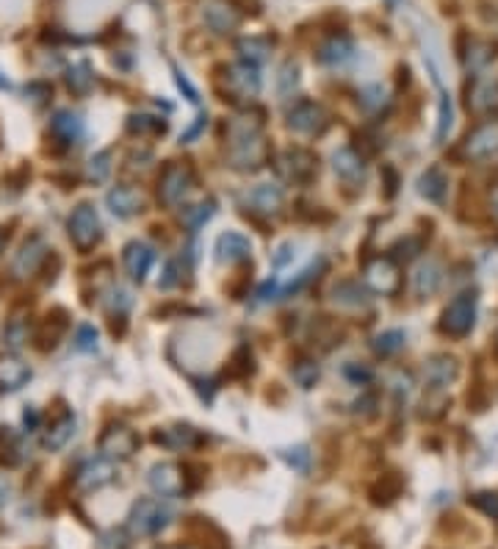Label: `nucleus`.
<instances>
[{
  "mask_svg": "<svg viewBox=\"0 0 498 549\" xmlns=\"http://www.w3.org/2000/svg\"><path fill=\"white\" fill-rule=\"evenodd\" d=\"M172 522V510L161 502V499H152L144 497L139 502H133L131 514H128V533L131 535H158L169 527Z\"/></svg>",
  "mask_w": 498,
  "mask_h": 549,
  "instance_id": "nucleus-1",
  "label": "nucleus"
},
{
  "mask_svg": "<svg viewBox=\"0 0 498 549\" xmlns=\"http://www.w3.org/2000/svg\"><path fill=\"white\" fill-rule=\"evenodd\" d=\"M474 322H476V295L474 291H466V295L454 297L440 319V331L454 336V339H463L474 331Z\"/></svg>",
  "mask_w": 498,
  "mask_h": 549,
  "instance_id": "nucleus-2",
  "label": "nucleus"
},
{
  "mask_svg": "<svg viewBox=\"0 0 498 549\" xmlns=\"http://www.w3.org/2000/svg\"><path fill=\"white\" fill-rule=\"evenodd\" d=\"M67 228H69V239H72V244L78 247L81 252H89V250L103 239L100 216H97L95 206H89V203H81L78 208L72 211Z\"/></svg>",
  "mask_w": 498,
  "mask_h": 549,
  "instance_id": "nucleus-3",
  "label": "nucleus"
},
{
  "mask_svg": "<svg viewBox=\"0 0 498 549\" xmlns=\"http://www.w3.org/2000/svg\"><path fill=\"white\" fill-rule=\"evenodd\" d=\"M97 450L108 461H128L139 450V435L131 427H122V425L105 427L103 435H100V442H97Z\"/></svg>",
  "mask_w": 498,
  "mask_h": 549,
  "instance_id": "nucleus-4",
  "label": "nucleus"
},
{
  "mask_svg": "<svg viewBox=\"0 0 498 549\" xmlns=\"http://www.w3.org/2000/svg\"><path fill=\"white\" fill-rule=\"evenodd\" d=\"M149 489L156 491L158 497H167V499H175V497H183L188 491V474L183 466L177 463H156L149 469Z\"/></svg>",
  "mask_w": 498,
  "mask_h": 549,
  "instance_id": "nucleus-5",
  "label": "nucleus"
},
{
  "mask_svg": "<svg viewBox=\"0 0 498 549\" xmlns=\"http://www.w3.org/2000/svg\"><path fill=\"white\" fill-rule=\"evenodd\" d=\"M288 125L299 133H321L327 125V112L316 100H296L288 108Z\"/></svg>",
  "mask_w": 498,
  "mask_h": 549,
  "instance_id": "nucleus-6",
  "label": "nucleus"
},
{
  "mask_svg": "<svg viewBox=\"0 0 498 549\" xmlns=\"http://www.w3.org/2000/svg\"><path fill=\"white\" fill-rule=\"evenodd\" d=\"M205 442L203 433L191 425H169V427H161L156 433V444L169 450V453H188V450H197L200 444Z\"/></svg>",
  "mask_w": 498,
  "mask_h": 549,
  "instance_id": "nucleus-7",
  "label": "nucleus"
},
{
  "mask_svg": "<svg viewBox=\"0 0 498 549\" xmlns=\"http://www.w3.org/2000/svg\"><path fill=\"white\" fill-rule=\"evenodd\" d=\"M191 169L188 167H183V164H169L167 169H164V175H161V180H158V197L167 203V206H177V203H183V197L188 195V189H191Z\"/></svg>",
  "mask_w": 498,
  "mask_h": 549,
  "instance_id": "nucleus-8",
  "label": "nucleus"
},
{
  "mask_svg": "<svg viewBox=\"0 0 498 549\" xmlns=\"http://www.w3.org/2000/svg\"><path fill=\"white\" fill-rule=\"evenodd\" d=\"M498 153V123H484L474 133H468L463 144V156L471 161H484Z\"/></svg>",
  "mask_w": 498,
  "mask_h": 549,
  "instance_id": "nucleus-9",
  "label": "nucleus"
},
{
  "mask_svg": "<svg viewBox=\"0 0 498 549\" xmlns=\"http://www.w3.org/2000/svg\"><path fill=\"white\" fill-rule=\"evenodd\" d=\"M45 259H48V244H45L40 236H31V239L20 247V252H17V259H14V264H12V275H14L17 280H25V278H31L36 270L42 267Z\"/></svg>",
  "mask_w": 498,
  "mask_h": 549,
  "instance_id": "nucleus-10",
  "label": "nucleus"
},
{
  "mask_svg": "<svg viewBox=\"0 0 498 549\" xmlns=\"http://www.w3.org/2000/svg\"><path fill=\"white\" fill-rule=\"evenodd\" d=\"M227 92L236 95V97H255L260 92V76H258V67L249 61L233 64L227 67Z\"/></svg>",
  "mask_w": 498,
  "mask_h": 549,
  "instance_id": "nucleus-11",
  "label": "nucleus"
},
{
  "mask_svg": "<svg viewBox=\"0 0 498 549\" xmlns=\"http://www.w3.org/2000/svg\"><path fill=\"white\" fill-rule=\"evenodd\" d=\"M280 169L296 183H308L319 172V159L311 151H304V148H291V151L283 153Z\"/></svg>",
  "mask_w": 498,
  "mask_h": 549,
  "instance_id": "nucleus-12",
  "label": "nucleus"
},
{
  "mask_svg": "<svg viewBox=\"0 0 498 549\" xmlns=\"http://www.w3.org/2000/svg\"><path fill=\"white\" fill-rule=\"evenodd\" d=\"M468 105L479 117L495 114L498 112V78L476 76L474 84L468 87Z\"/></svg>",
  "mask_w": 498,
  "mask_h": 549,
  "instance_id": "nucleus-13",
  "label": "nucleus"
},
{
  "mask_svg": "<svg viewBox=\"0 0 498 549\" xmlns=\"http://www.w3.org/2000/svg\"><path fill=\"white\" fill-rule=\"evenodd\" d=\"M410 286H412V295L415 297H421V300L432 297L435 291L443 286V267H440V261H435V259L421 261L415 267L412 278H410Z\"/></svg>",
  "mask_w": 498,
  "mask_h": 549,
  "instance_id": "nucleus-14",
  "label": "nucleus"
},
{
  "mask_svg": "<svg viewBox=\"0 0 498 549\" xmlns=\"http://www.w3.org/2000/svg\"><path fill=\"white\" fill-rule=\"evenodd\" d=\"M111 480H113V461L100 455L81 466L78 478H75V486H78V491H97Z\"/></svg>",
  "mask_w": 498,
  "mask_h": 549,
  "instance_id": "nucleus-15",
  "label": "nucleus"
},
{
  "mask_svg": "<svg viewBox=\"0 0 498 549\" xmlns=\"http://www.w3.org/2000/svg\"><path fill=\"white\" fill-rule=\"evenodd\" d=\"M105 203H108L111 214L120 219H131L144 211V195L136 187H113L108 192Z\"/></svg>",
  "mask_w": 498,
  "mask_h": 549,
  "instance_id": "nucleus-16",
  "label": "nucleus"
},
{
  "mask_svg": "<svg viewBox=\"0 0 498 549\" xmlns=\"http://www.w3.org/2000/svg\"><path fill=\"white\" fill-rule=\"evenodd\" d=\"M122 261H125L128 275L136 283H141L149 275L152 264H156V250H152L149 244H144V242H131L125 247V252H122Z\"/></svg>",
  "mask_w": 498,
  "mask_h": 549,
  "instance_id": "nucleus-17",
  "label": "nucleus"
},
{
  "mask_svg": "<svg viewBox=\"0 0 498 549\" xmlns=\"http://www.w3.org/2000/svg\"><path fill=\"white\" fill-rule=\"evenodd\" d=\"M252 252V244L244 233L239 231H227L216 239V259L222 264H239V261H247Z\"/></svg>",
  "mask_w": 498,
  "mask_h": 549,
  "instance_id": "nucleus-18",
  "label": "nucleus"
},
{
  "mask_svg": "<svg viewBox=\"0 0 498 549\" xmlns=\"http://www.w3.org/2000/svg\"><path fill=\"white\" fill-rule=\"evenodd\" d=\"M283 189L277 187V183H260V187H255L249 195H247V203L252 206V211L258 214H266V216H272L283 208Z\"/></svg>",
  "mask_w": 498,
  "mask_h": 549,
  "instance_id": "nucleus-19",
  "label": "nucleus"
},
{
  "mask_svg": "<svg viewBox=\"0 0 498 549\" xmlns=\"http://www.w3.org/2000/svg\"><path fill=\"white\" fill-rule=\"evenodd\" d=\"M31 380V366L14 355L0 358V391H20Z\"/></svg>",
  "mask_w": 498,
  "mask_h": 549,
  "instance_id": "nucleus-20",
  "label": "nucleus"
},
{
  "mask_svg": "<svg viewBox=\"0 0 498 549\" xmlns=\"http://www.w3.org/2000/svg\"><path fill=\"white\" fill-rule=\"evenodd\" d=\"M50 133L64 142V144H78L81 136H84V120L69 112V108H64V112H56L53 120H50Z\"/></svg>",
  "mask_w": 498,
  "mask_h": 549,
  "instance_id": "nucleus-21",
  "label": "nucleus"
},
{
  "mask_svg": "<svg viewBox=\"0 0 498 549\" xmlns=\"http://www.w3.org/2000/svg\"><path fill=\"white\" fill-rule=\"evenodd\" d=\"M368 283H371L376 291H382V295H394V291L399 288V283H402L394 259H376V261L368 267Z\"/></svg>",
  "mask_w": 498,
  "mask_h": 549,
  "instance_id": "nucleus-22",
  "label": "nucleus"
},
{
  "mask_svg": "<svg viewBox=\"0 0 498 549\" xmlns=\"http://www.w3.org/2000/svg\"><path fill=\"white\" fill-rule=\"evenodd\" d=\"M239 12L227 4V0H211L205 9V23L211 25V31L216 33H230L239 28Z\"/></svg>",
  "mask_w": 498,
  "mask_h": 549,
  "instance_id": "nucleus-23",
  "label": "nucleus"
},
{
  "mask_svg": "<svg viewBox=\"0 0 498 549\" xmlns=\"http://www.w3.org/2000/svg\"><path fill=\"white\" fill-rule=\"evenodd\" d=\"M424 378H427V386H430L432 391L446 389V386L457 378V361L448 358V355H435V358L427 363Z\"/></svg>",
  "mask_w": 498,
  "mask_h": 549,
  "instance_id": "nucleus-24",
  "label": "nucleus"
},
{
  "mask_svg": "<svg viewBox=\"0 0 498 549\" xmlns=\"http://www.w3.org/2000/svg\"><path fill=\"white\" fill-rule=\"evenodd\" d=\"M418 192L432 203H443L448 195V178L440 167H430L424 175L418 178Z\"/></svg>",
  "mask_w": 498,
  "mask_h": 549,
  "instance_id": "nucleus-25",
  "label": "nucleus"
},
{
  "mask_svg": "<svg viewBox=\"0 0 498 549\" xmlns=\"http://www.w3.org/2000/svg\"><path fill=\"white\" fill-rule=\"evenodd\" d=\"M72 435H75V416H72V414H64L61 419H56V422L50 425V430H48L45 438H42V444H45V450L56 453V450H64V447L72 442Z\"/></svg>",
  "mask_w": 498,
  "mask_h": 549,
  "instance_id": "nucleus-26",
  "label": "nucleus"
},
{
  "mask_svg": "<svg viewBox=\"0 0 498 549\" xmlns=\"http://www.w3.org/2000/svg\"><path fill=\"white\" fill-rule=\"evenodd\" d=\"M332 167H335V172H338L343 180H360L363 172H366V164H363L360 153L352 151V148H340V151L332 156Z\"/></svg>",
  "mask_w": 498,
  "mask_h": 549,
  "instance_id": "nucleus-27",
  "label": "nucleus"
},
{
  "mask_svg": "<svg viewBox=\"0 0 498 549\" xmlns=\"http://www.w3.org/2000/svg\"><path fill=\"white\" fill-rule=\"evenodd\" d=\"M355 53V45L349 36H330V40L319 48V61L324 64H343V61H349Z\"/></svg>",
  "mask_w": 498,
  "mask_h": 549,
  "instance_id": "nucleus-28",
  "label": "nucleus"
},
{
  "mask_svg": "<svg viewBox=\"0 0 498 549\" xmlns=\"http://www.w3.org/2000/svg\"><path fill=\"white\" fill-rule=\"evenodd\" d=\"M23 438L12 427H0V466H17L23 463Z\"/></svg>",
  "mask_w": 498,
  "mask_h": 549,
  "instance_id": "nucleus-29",
  "label": "nucleus"
},
{
  "mask_svg": "<svg viewBox=\"0 0 498 549\" xmlns=\"http://www.w3.org/2000/svg\"><path fill=\"white\" fill-rule=\"evenodd\" d=\"M335 303H340V306H349V308H360L368 297H366V288L358 283V280H340L338 286H335Z\"/></svg>",
  "mask_w": 498,
  "mask_h": 549,
  "instance_id": "nucleus-30",
  "label": "nucleus"
},
{
  "mask_svg": "<svg viewBox=\"0 0 498 549\" xmlns=\"http://www.w3.org/2000/svg\"><path fill=\"white\" fill-rule=\"evenodd\" d=\"M92 84H95V76H92V67L86 61H78L67 69V87L75 95H89Z\"/></svg>",
  "mask_w": 498,
  "mask_h": 549,
  "instance_id": "nucleus-31",
  "label": "nucleus"
},
{
  "mask_svg": "<svg viewBox=\"0 0 498 549\" xmlns=\"http://www.w3.org/2000/svg\"><path fill=\"white\" fill-rule=\"evenodd\" d=\"M105 306H108V316L111 319H125V314L131 311L133 306V297H131V291L120 288V286H113L108 291V297H105Z\"/></svg>",
  "mask_w": 498,
  "mask_h": 549,
  "instance_id": "nucleus-32",
  "label": "nucleus"
},
{
  "mask_svg": "<svg viewBox=\"0 0 498 549\" xmlns=\"http://www.w3.org/2000/svg\"><path fill=\"white\" fill-rule=\"evenodd\" d=\"M239 53H241L244 59H249V64L258 67V61H263L266 53H269V42L258 40V36H249V40H241V42H239Z\"/></svg>",
  "mask_w": 498,
  "mask_h": 549,
  "instance_id": "nucleus-33",
  "label": "nucleus"
},
{
  "mask_svg": "<svg viewBox=\"0 0 498 549\" xmlns=\"http://www.w3.org/2000/svg\"><path fill=\"white\" fill-rule=\"evenodd\" d=\"M404 347V334L402 331H385V334H379L374 339V350L379 355H394Z\"/></svg>",
  "mask_w": 498,
  "mask_h": 549,
  "instance_id": "nucleus-34",
  "label": "nucleus"
},
{
  "mask_svg": "<svg viewBox=\"0 0 498 549\" xmlns=\"http://www.w3.org/2000/svg\"><path fill=\"white\" fill-rule=\"evenodd\" d=\"M454 125V108H451V95L448 92H440V120H438V133H435V142H443L448 136Z\"/></svg>",
  "mask_w": 498,
  "mask_h": 549,
  "instance_id": "nucleus-35",
  "label": "nucleus"
},
{
  "mask_svg": "<svg viewBox=\"0 0 498 549\" xmlns=\"http://www.w3.org/2000/svg\"><path fill=\"white\" fill-rule=\"evenodd\" d=\"M211 216H213V203H200V206H191V208L183 211V223L191 231H197L203 223H208Z\"/></svg>",
  "mask_w": 498,
  "mask_h": 549,
  "instance_id": "nucleus-36",
  "label": "nucleus"
},
{
  "mask_svg": "<svg viewBox=\"0 0 498 549\" xmlns=\"http://www.w3.org/2000/svg\"><path fill=\"white\" fill-rule=\"evenodd\" d=\"M294 380L302 386V389H311L316 380H319V363L316 361H299L294 366Z\"/></svg>",
  "mask_w": 498,
  "mask_h": 549,
  "instance_id": "nucleus-37",
  "label": "nucleus"
},
{
  "mask_svg": "<svg viewBox=\"0 0 498 549\" xmlns=\"http://www.w3.org/2000/svg\"><path fill=\"white\" fill-rule=\"evenodd\" d=\"M128 128L139 136L144 133H164L167 131V123H161L158 117H147V114H139V117H131Z\"/></svg>",
  "mask_w": 498,
  "mask_h": 549,
  "instance_id": "nucleus-38",
  "label": "nucleus"
},
{
  "mask_svg": "<svg viewBox=\"0 0 498 549\" xmlns=\"http://www.w3.org/2000/svg\"><path fill=\"white\" fill-rule=\"evenodd\" d=\"M97 549H131V533L128 530H105L97 541Z\"/></svg>",
  "mask_w": 498,
  "mask_h": 549,
  "instance_id": "nucleus-39",
  "label": "nucleus"
},
{
  "mask_svg": "<svg viewBox=\"0 0 498 549\" xmlns=\"http://www.w3.org/2000/svg\"><path fill=\"white\" fill-rule=\"evenodd\" d=\"M111 175V153H97L89 161V180L103 183Z\"/></svg>",
  "mask_w": 498,
  "mask_h": 549,
  "instance_id": "nucleus-40",
  "label": "nucleus"
},
{
  "mask_svg": "<svg viewBox=\"0 0 498 549\" xmlns=\"http://www.w3.org/2000/svg\"><path fill=\"white\" fill-rule=\"evenodd\" d=\"M471 505L479 508L482 514H487L490 519H498V494H490V491H479L471 497Z\"/></svg>",
  "mask_w": 498,
  "mask_h": 549,
  "instance_id": "nucleus-41",
  "label": "nucleus"
},
{
  "mask_svg": "<svg viewBox=\"0 0 498 549\" xmlns=\"http://www.w3.org/2000/svg\"><path fill=\"white\" fill-rule=\"evenodd\" d=\"M283 458L288 461V466L291 469H296V471H308L311 469V453H308V447H294V450H285L283 453Z\"/></svg>",
  "mask_w": 498,
  "mask_h": 549,
  "instance_id": "nucleus-42",
  "label": "nucleus"
},
{
  "mask_svg": "<svg viewBox=\"0 0 498 549\" xmlns=\"http://www.w3.org/2000/svg\"><path fill=\"white\" fill-rule=\"evenodd\" d=\"M493 59V53H490V45H484V42H471V48H468V67L476 72V69H482L487 61Z\"/></svg>",
  "mask_w": 498,
  "mask_h": 549,
  "instance_id": "nucleus-43",
  "label": "nucleus"
},
{
  "mask_svg": "<svg viewBox=\"0 0 498 549\" xmlns=\"http://www.w3.org/2000/svg\"><path fill=\"white\" fill-rule=\"evenodd\" d=\"M75 347L81 352H95L97 350V331L92 325H81L78 334H75Z\"/></svg>",
  "mask_w": 498,
  "mask_h": 549,
  "instance_id": "nucleus-44",
  "label": "nucleus"
},
{
  "mask_svg": "<svg viewBox=\"0 0 498 549\" xmlns=\"http://www.w3.org/2000/svg\"><path fill=\"white\" fill-rule=\"evenodd\" d=\"M6 342L12 344V347H20L25 339H28V331H25V325H23V319H12L9 322V327H6Z\"/></svg>",
  "mask_w": 498,
  "mask_h": 549,
  "instance_id": "nucleus-45",
  "label": "nucleus"
},
{
  "mask_svg": "<svg viewBox=\"0 0 498 549\" xmlns=\"http://www.w3.org/2000/svg\"><path fill=\"white\" fill-rule=\"evenodd\" d=\"M343 372H347V378L352 383H360V386H366L374 378V372L368 370V366H358V363H347V370H343Z\"/></svg>",
  "mask_w": 498,
  "mask_h": 549,
  "instance_id": "nucleus-46",
  "label": "nucleus"
},
{
  "mask_svg": "<svg viewBox=\"0 0 498 549\" xmlns=\"http://www.w3.org/2000/svg\"><path fill=\"white\" fill-rule=\"evenodd\" d=\"M175 76H177V78H175V81H177V87H180V89H186L188 100H191V103H197V89H195V87H191V84L186 81V76H183V72H175Z\"/></svg>",
  "mask_w": 498,
  "mask_h": 549,
  "instance_id": "nucleus-47",
  "label": "nucleus"
},
{
  "mask_svg": "<svg viewBox=\"0 0 498 549\" xmlns=\"http://www.w3.org/2000/svg\"><path fill=\"white\" fill-rule=\"evenodd\" d=\"M9 499H12V486L6 480H0V508H4Z\"/></svg>",
  "mask_w": 498,
  "mask_h": 549,
  "instance_id": "nucleus-48",
  "label": "nucleus"
},
{
  "mask_svg": "<svg viewBox=\"0 0 498 549\" xmlns=\"http://www.w3.org/2000/svg\"><path fill=\"white\" fill-rule=\"evenodd\" d=\"M23 419H25V427H31V430H33L36 425H40V414H36V411H25Z\"/></svg>",
  "mask_w": 498,
  "mask_h": 549,
  "instance_id": "nucleus-49",
  "label": "nucleus"
},
{
  "mask_svg": "<svg viewBox=\"0 0 498 549\" xmlns=\"http://www.w3.org/2000/svg\"><path fill=\"white\" fill-rule=\"evenodd\" d=\"M6 242H9V233H4V231H0V252H4Z\"/></svg>",
  "mask_w": 498,
  "mask_h": 549,
  "instance_id": "nucleus-50",
  "label": "nucleus"
},
{
  "mask_svg": "<svg viewBox=\"0 0 498 549\" xmlns=\"http://www.w3.org/2000/svg\"><path fill=\"white\" fill-rule=\"evenodd\" d=\"M9 87H12V84H9L6 78H0V89H9Z\"/></svg>",
  "mask_w": 498,
  "mask_h": 549,
  "instance_id": "nucleus-51",
  "label": "nucleus"
},
{
  "mask_svg": "<svg viewBox=\"0 0 498 549\" xmlns=\"http://www.w3.org/2000/svg\"><path fill=\"white\" fill-rule=\"evenodd\" d=\"M177 549H191V546H177Z\"/></svg>",
  "mask_w": 498,
  "mask_h": 549,
  "instance_id": "nucleus-52",
  "label": "nucleus"
}]
</instances>
